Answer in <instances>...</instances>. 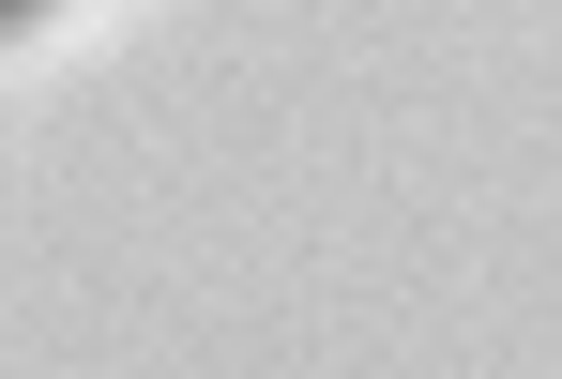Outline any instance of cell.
<instances>
[{
    "label": "cell",
    "mask_w": 562,
    "mask_h": 379,
    "mask_svg": "<svg viewBox=\"0 0 562 379\" xmlns=\"http://www.w3.org/2000/svg\"><path fill=\"white\" fill-rule=\"evenodd\" d=\"M0 15H31V0H0Z\"/></svg>",
    "instance_id": "1"
}]
</instances>
